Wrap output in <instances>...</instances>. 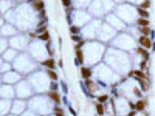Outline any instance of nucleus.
<instances>
[{"instance_id":"obj_5","label":"nucleus","mask_w":155,"mask_h":116,"mask_svg":"<svg viewBox=\"0 0 155 116\" xmlns=\"http://www.w3.org/2000/svg\"><path fill=\"white\" fill-rule=\"evenodd\" d=\"M34 91L36 90L29 82V79H22L19 84H16V96L19 99H31Z\"/></svg>"},{"instance_id":"obj_11","label":"nucleus","mask_w":155,"mask_h":116,"mask_svg":"<svg viewBox=\"0 0 155 116\" xmlns=\"http://www.w3.org/2000/svg\"><path fill=\"white\" fill-rule=\"evenodd\" d=\"M19 34V29L16 28V25L5 22V19H2V37H14Z\"/></svg>"},{"instance_id":"obj_14","label":"nucleus","mask_w":155,"mask_h":116,"mask_svg":"<svg viewBox=\"0 0 155 116\" xmlns=\"http://www.w3.org/2000/svg\"><path fill=\"white\" fill-rule=\"evenodd\" d=\"M107 23H109L110 26H113L115 29H118V31L126 28V23L121 20V19L118 17L116 14H107Z\"/></svg>"},{"instance_id":"obj_41","label":"nucleus","mask_w":155,"mask_h":116,"mask_svg":"<svg viewBox=\"0 0 155 116\" xmlns=\"http://www.w3.org/2000/svg\"><path fill=\"white\" fill-rule=\"evenodd\" d=\"M140 70L147 73V70H149V64H147V61H141L140 62Z\"/></svg>"},{"instance_id":"obj_1","label":"nucleus","mask_w":155,"mask_h":116,"mask_svg":"<svg viewBox=\"0 0 155 116\" xmlns=\"http://www.w3.org/2000/svg\"><path fill=\"white\" fill-rule=\"evenodd\" d=\"M12 65H14L16 71H19L22 76H29L33 74V71H36L37 62H36V59L33 56L26 54V53H20L17 56V59L12 62Z\"/></svg>"},{"instance_id":"obj_47","label":"nucleus","mask_w":155,"mask_h":116,"mask_svg":"<svg viewBox=\"0 0 155 116\" xmlns=\"http://www.w3.org/2000/svg\"><path fill=\"white\" fill-rule=\"evenodd\" d=\"M20 116H37V115H34V111H28V110H26L25 113L20 115Z\"/></svg>"},{"instance_id":"obj_51","label":"nucleus","mask_w":155,"mask_h":116,"mask_svg":"<svg viewBox=\"0 0 155 116\" xmlns=\"http://www.w3.org/2000/svg\"><path fill=\"white\" fill-rule=\"evenodd\" d=\"M113 2H120V0H113ZM121 2H123V0H121Z\"/></svg>"},{"instance_id":"obj_16","label":"nucleus","mask_w":155,"mask_h":116,"mask_svg":"<svg viewBox=\"0 0 155 116\" xmlns=\"http://www.w3.org/2000/svg\"><path fill=\"white\" fill-rule=\"evenodd\" d=\"M20 54V53L17 51V50L14 48H8L5 53H2V61H6V62H14L16 59H17V56Z\"/></svg>"},{"instance_id":"obj_15","label":"nucleus","mask_w":155,"mask_h":116,"mask_svg":"<svg viewBox=\"0 0 155 116\" xmlns=\"http://www.w3.org/2000/svg\"><path fill=\"white\" fill-rule=\"evenodd\" d=\"M16 96V87L11 84H2V99H12Z\"/></svg>"},{"instance_id":"obj_31","label":"nucleus","mask_w":155,"mask_h":116,"mask_svg":"<svg viewBox=\"0 0 155 116\" xmlns=\"http://www.w3.org/2000/svg\"><path fill=\"white\" fill-rule=\"evenodd\" d=\"M138 84H140L141 91H147L150 88V81H149V79H140V81H138Z\"/></svg>"},{"instance_id":"obj_18","label":"nucleus","mask_w":155,"mask_h":116,"mask_svg":"<svg viewBox=\"0 0 155 116\" xmlns=\"http://www.w3.org/2000/svg\"><path fill=\"white\" fill-rule=\"evenodd\" d=\"M45 94L48 96V99H50L51 102H54L56 105H61V102H62V96H61V93L59 91H53V90H48Z\"/></svg>"},{"instance_id":"obj_23","label":"nucleus","mask_w":155,"mask_h":116,"mask_svg":"<svg viewBox=\"0 0 155 116\" xmlns=\"http://www.w3.org/2000/svg\"><path fill=\"white\" fill-rule=\"evenodd\" d=\"M31 8L34 12H41L45 9V3L44 0H34V2H31Z\"/></svg>"},{"instance_id":"obj_25","label":"nucleus","mask_w":155,"mask_h":116,"mask_svg":"<svg viewBox=\"0 0 155 116\" xmlns=\"http://www.w3.org/2000/svg\"><path fill=\"white\" fill-rule=\"evenodd\" d=\"M95 108H96V115L98 116H104L107 113V107H105V104H101V102H95Z\"/></svg>"},{"instance_id":"obj_35","label":"nucleus","mask_w":155,"mask_h":116,"mask_svg":"<svg viewBox=\"0 0 155 116\" xmlns=\"http://www.w3.org/2000/svg\"><path fill=\"white\" fill-rule=\"evenodd\" d=\"M137 14L140 16V17H144V19H149V11L147 9H144V8H140V6H137Z\"/></svg>"},{"instance_id":"obj_28","label":"nucleus","mask_w":155,"mask_h":116,"mask_svg":"<svg viewBox=\"0 0 155 116\" xmlns=\"http://www.w3.org/2000/svg\"><path fill=\"white\" fill-rule=\"evenodd\" d=\"M138 31H140L141 36H147V37H152V29H150V26H138Z\"/></svg>"},{"instance_id":"obj_44","label":"nucleus","mask_w":155,"mask_h":116,"mask_svg":"<svg viewBox=\"0 0 155 116\" xmlns=\"http://www.w3.org/2000/svg\"><path fill=\"white\" fill-rule=\"evenodd\" d=\"M138 6H140V8H144V9H147V8H149V6H150V0H143V2H141L140 5H138Z\"/></svg>"},{"instance_id":"obj_30","label":"nucleus","mask_w":155,"mask_h":116,"mask_svg":"<svg viewBox=\"0 0 155 116\" xmlns=\"http://www.w3.org/2000/svg\"><path fill=\"white\" fill-rule=\"evenodd\" d=\"M41 64L44 65L45 68H51V70H54V67H56V62H54V59H53V57H47L45 61H42Z\"/></svg>"},{"instance_id":"obj_10","label":"nucleus","mask_w":155,"mask_h":116,"mask_svg":"<svg viewBox=\"0 0 155 116\" xmlns=\"http://www.w3.org/2000/svg\"><path fill=\"white\" fill-rule=\"evenodd\" d=\"M22 74L19 71H16V70H11V71L5 73V74H2V84H19V82L22 81Z\"/></svg>"},{"instance_id":"obj_38","label":"nucleus","mask_w":155,"mask_h":116,"mask_svg":"<svg viewBox=\"0 0 155 116\" xmlns=\"http://www.w3.org/2000/svg\"><path fill=\"white\" fill-rule=\"evenodd\" d=\"M137 23L138 26H149V19H144V17H140V19H137Z\"/></svg>"},{"instance_id":"obj_7","label":"nucleus","mask_w":155,"mask_h":116,"mask_svg":"<svg viewBox=\"0 0 155 116\" xmlns=\"http://www.w3.org/2000/svg\"><path fill=\"white\" fill-rule=\"evenodd\" d=\"M71 19H73L75 25L85 26L87 23L92 22V14L88 11H84V9H73L71 11Z\"/></svg>"},{"instance_id":"obj_24","label":"nucleus","mask_w":155,"mask_h":116,"mask_svg":"<svg viewBox=\"0 0 155 116\" xmlns=\"http://www.w3.org/2000/svg\"><path fill=\"white\" fill-rule=\"evenodd\" d=\"M135 53H137L138 56H141L143 61H149V57H150L149 51H147L146 48H143V46H137V48H135Z\"/></svg>"},{"instance_id":"obj_46","label":"nucleus","mask_w":155,"mask_h":116,"mask_svg":"<svg viewBox=\"0 0 155 116\" xmlns=\"http://www.w3.org/2000/svg\"><path fill=\"white\" fill-rule=\"evenodd\" d=\"M62 102L67 104V105H70V101H68V96L67 94H62Z\"/></svg>"},{"instance_id":"obj_50","label":"nucleus","mask_w":155,"mask_h":116,"mask_svg":"<svg viewBox=\"0 0 155 116\" xmlns=\"http://www.w3.org/2000/svg\"><path fill=\"white\" fill-rule=\"evenodd\" d=\"M6 116H17V115H14V113H11V115H6Z\"/></svg>"},{"instance_id":"obj_48","label":"nucleus","mask_w":155,"mask_h":116,"mask_svg":"<svg viewBox=\"0 0 155 116\" xmlns=\"http://www.w3.org/2000/svg\"><path fill=\"white\" fill-rule=\"evenodd\" d=\"M126 116H135V110H130V111H129V113H127Z\"/></svg>"},{"instance_id":"obj_45","label":"nucleus","mask_w":155,"mask_h":116,"mask_svg":"<svg viewBox=\"0 0 155 116\" xmlns=\"http://www.w3.org/2000/svg\"><path fill=\"white\" fill-rule=\"evenodd\" d=\"M67 108H68V113H70V115L76 116V110H75V108L71 107V104H70V105H67Z\"/></svg>"},{"instance_id":"obj_42","label":"nucleus","mask_w":155,"mask_h":116,"mask_svg":"<svg viewBox=\"0 0 155 116\" xmlns=\"http://www.w3.org/2000/svg\"><path fill=\"white\" fill-rule=\"evenodd\" d=\"M59 85H61V84H58V81H51V82H50V90L59 91Z\"/></svg>"},{"instance_id":"obj_4","label":"nucleus","mask_w":155,"mask_h":116,"mask_svg":"<svg viewBox=\"0 0 155 116\" xmlns=\"http://www.w3.org/2000/svg\"><path fill=\"white\" fill-rule=\"evenodd\" d=\"M48 96L47 94H39V96H34V98H31L28 101V105H29V110L31 111H36V113L42 115V110L41 108H47L48 111H53V107L48 105Z\"/></svg>"},{"instance_id":"obj_8","label":"nucleus","mask_w":155,"mask_h":116,"mask_svg":"<svg viewBox=\"0 0 155 116\" xmlns=\"http://www.w3.org/2000/svg\"><path fill=\"white\" fill-rule=\"evenodd\" d=\"M115 36H116V29L113 28V26H110L107 22H103L99 26V31H98V39L99 40H112V39H115Z\"/></svg>"},{"instance_id":"obj_19","label":"nucleus","mask_w":155,"mask_h":116,"mask_svg":"<svg viewBox=\"0 0 155 116\" xmlns=\"http://www.w3.org/2000/svg\"><path fill=\"white\" fill-rule=\"evenodd\" d=\"M12 110V101L11 99H2V116L9 115Z\"/></svg>"},{"instance_id":"obj_26","label":"nucleus","mask_w":155,"mask_h":116,"mask_svg":"<svg viewBox=\"0 0 155 116\" xmlns=\"http://www.w3.org/2000/svg\"><path fill=\"white\" fill-rule=\"evenodd\" d=\"M101 2H103V6H104V9H105V12L113 11V8L116 6V3H115L113 0H101Z\"/></svg>"},{"instance_id":"obj_40","label":"nucleus","mask_w":155,"mask_h":116,"mask_svg":"<svg viewBox=\"0 0 155 116\" xmlns=\"http://www.w3.org/2000/svg\"><path fill=\"white\" fill-rule=\"evenodd\" d=\"M37 39H39L41 42H50V33L47 31V33H44V34H39Z\"/></svg>"},{"instance_id":"obj_29","label":"nucleus","mask_w":155,"mask_h":116,"mask_svg":"<svg viewBox=\"0 0 155 116\" xmlns=\"http://www.w3.org/2000/svg\"><path fill=\"white\" fill-rule=\"evenodd\" d=\"M93 0H73V8L82 9V6H87L88 3H92Z\"/></svg>"},{"instance_id":"obj_13","label":"nucleus","mask_w":155,"mask_h":116,"mask_svg":"<svg viewBox=\"0 0 155 116\" xmlns=\"http://www.w3.org/2000/svg\"><path fill=\"white\" fill-rule=\"evenodd\" d=\"M26 107H28V104L25 102V99H16V101H12V110H11V113H14V115H24L25 111H26Z\"/></svg>"},{"instance_id":"obj_22","label":"nucleus","mask_w":155,"mask_h":116,"mask_svg":"<svg viewBox=\"0 0 155 116\" xmlns=\"http://www.w3.org/2000/svg\"><path fill=\"white\" fill-rule=\"evenodd\" d=\"M84 84H85V87H87L92 93H96V91H98V88H99L98 82H95L92 78H90V79H85V81H84Z\"/></svg>"},{"instance_id":"obj_43","label":"nucleus","mask_w":155,"mask_h":116,"mask_svg":"<svg viewBox=\"0 0 155 116\" xmlns=\"http://www.w3.org/2000/svg\"><path fill=\"white\" fill-rule=\"evenodd\" d=\"M61 88H62V93H64V94H67V93H68V85H67V82H65V81H61Z\"/></svg>"},{"instance_id":"obj_39","label":"nucleus","mask_w":155,"mask_h":116,"mask_svg":"<svg viewBox=\"0 0 155 116\" xmlns=\"http://www.w3.org/2000/svg\"><path fill=\"white\" fill-rule=\"evenodd\" d=\"M70 39L75 42V44H79V42L85 40V39L82 37V34H70Z\"/></svg>"},{"instance_id":"obj_2","label":"nucleus","mask_w":155,"mask_h":116,"mask_svg":"<svg viewBox=\"0 0 155 116\" xmlns=\"http://www.w3.org/2000/svg\"><path fill=\"white\" fill-rule=\"evenodd\" d=\"M135 12H137V8H133L132 3L124 2L123 5H118L116 6V12H115V14H116L121 20L126 23V25H130L132 22H133V23L137 22V20H135Z\"/></svg>"},{"instance_id":"obj_21","label":"nucleus","mask_w":155,"mask_h":116,"mask_svg":"<svg viewBox=\"0 0 155 116\" xmlns=\"http://www.w3.org/2000/svg\"><path fill=\"white\" fill-rule=\"evenodd\" d=\"M138 44H140V46H143V48L146 50H150L152 48V39L147 37V36H140V39H138Z\"/></svg>"},{"instance_id":"obj_49","label":"nucleus","mask_w":155,"mask_h":116,"mask_svg":"<svg viewBox=\"0 0 155 116\" xmlns=\"http://www.w3.org/2000/svg\"><path fill=\"white\" fill-rule=\"evenodd\" d=\"M54 116H64V111H59V113H54Z\"/></svg>"},{"instance_id":"obj_37","label":"nucleus","mask_w":155,"mask_h":116,"mask_svg":"<svg viewBox=\"0 0 155 116\" xmlns=\"http://www.w3.org/2000/svg\"><path fill=\"white\" fill-rule=\"evenodd\" d=\"M82 33V26H79V25H70V34H81Z\"/></svg>"},{"instance_id":"obj_34","label":"nucleus","mask_w":155,"mask_h":116,"mask_svg":"<svg viewBox=\"0 0 155 116\" xmlns=\"http://www.w3.org/2000/svg\"><path fill=\"white\" fill-rule=\"evenodd\" d=\"M45 71H47V76H48V78H50V81H58V79H59V74H58V73L54 71V70H51V68H47V70H45Z\"/></svg>"},{"instance_id":"obj_33","label":"nucleus","mask_w":155,"mask_h":116,"mask_svg":"<svg viewBox=\"0 0 155 116\" xmlns=\"http://www.w3.org/2000/svg\"><path fill=\"white\" fill-rule=\"evenodd\" d=\"M12 67L14 65L11 64V62H6V61H2V74H5V73H8V71H11Z\"/></svg>"},{"instance_id":"obj_36","label":"nucleus","mask_w":155,"mask_h":116,"mask_svg":"<svg viewBox=\"0 0 155 116\" xmlns=\"http://www.w3.org/2000/svg\"><path fill=\"white\" fill-rule=\"evenodd\" d=\"M98 102H101V104H107V102H110V96L107 94V93H103V94H99L96 98Z\"/></svg>"},{"instance_id":"obj_3","label":"nucleus","mask_w":155,"mask_h":116,"mask_svg":"<svg viewBox=\"0 0 155 116\" xmlns=\"http://www.w3.org/2000/svg\"><path fill=\"white\" fill-rule=\"evenodd\" d=\"M28 79L33 84V87H34L36 91H44V90H47V88L50 87V84H48V79L50 78L47 76V71H45V70L44 71H34L33 74L28 76Z\"/></svg>"},{"instance_id":"obj_6","label":"nucleus","mask_w":155,"mask_h":116,"mask_svg":"<svg viewBox=\"0 0 155 116\" xmlns=\"http://www.w3.org/2000/svg\"><path fill=\"white\" fill-rule=\"evenodd\" d=\"M112 45L116 46V48H121V50H130L132 46L135 45V40L132 39V36L129 33H118V34L115 36Z\"/></svg>"},{"instance_id":"obj_9","label":"nucleus","mask_w":155,"mask_h":116,"mask_svg":"<svg viewBox=\"0 0 155 116\" xmlns=\"http://www.w3.org/2000/svg\"><path fill=\"white\" fill-rule=\"evenodd\" d=\"M31 39L26 37L25 34H17L14 36V37H9V48H14L17 50V51H20V50H25L26 46H29L31 44Z\"/></svg>"},{"instance_id":"obj_32","label":"nucleus","mask_w":155,"mask_h":116,"mask_svg":"<svg viewBox=\"0 0 155 116\" xmlns=\"http://www.w3.org/2000/svg\"><path fill=\"white\" fill-rule=\"evenodd\" d=\"M34 31L37 33V36H39V34H44V33H47V31H48V25H47V22H41V25L34 28Z\"/></svg>"},{"instance_id":"obj_27","label":"nucleus","mask_w":155,"mask_h":116,"mask_svg":"<svg viewBox=\"0 0 155 116\" xmlns=\"http://www.w3.org/2000/svg\"><path fill=\"white\" fill-rule=\"evenodd\" d=\"M146 105H147L146 99H140V101H137L135 102V111H144Z\"/></svg>"},{"instance_id":"obj_52","label":"nucleus","mask_w":155,"mask_h":116,"mask_svg":"<svg viewBox=\"0 0 155 116\" xmlns=\"http://www.w3.org/2000/svg\"><path fill=\"white\" fill-rule=\"evenodd\" d=\"M29 2H34V0H29Z\"/></svg>"},{"instance_id":"obj_12","label":"nucleus","mask_w":155,"mask_h":116,"mask_svg":"<svg viewBox=\"0 0 155 116\" xmlns=\"http://www.w3.org/2000/svg\"><path fill=\"white\" fill-rule=\"evenodd\" d=\"M88 12H90L92 16H96V19L103 17V16L105 14L103 2H101V0H93V2L90 3V6H88Z\"/></svg>"},{"instance_id":"obj_20","label":"nucleus","mask_w":155,"mask_h":116,"mask_svg":"<svg viewBox=\"0 0 155 116\" xmlns=\"http://www.w3.org/2000/svg\"><path fill=\"white\" fill-rule=\"evenodd\" d=\"M79 71H81V76H82V79H90L92 78V74H93V70H92L90 65H82V67H79Z\"/></svg>"},{"instance_id":"obj_17","label":"nucleus","mask_w":155,"mask_h":116,"mask_svg":"<svg viewBox=\"0 0 155 116\" xmlns=\"http://www.w3.org/2000/svg\"><path fill=\"white\" fill-rule=\"evenodd\" d=\"M127 76H129V78H135L137 81H140V79H149V78H147V73L146 71H141L140 68H138V70L132 68L130 71L127 73Z\"/></svg>"}]
</instances>
